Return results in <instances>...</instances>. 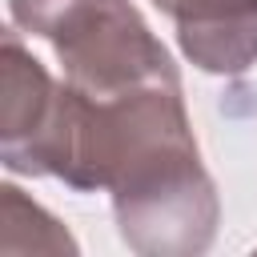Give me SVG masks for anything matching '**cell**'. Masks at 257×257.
I'll list each match as a JSON object with an SVG mask.
<instances>
[{
  "label": "cell",
  "mask_w": 257,
  "mask_h": 257,
  "mask_svg": "<svg viewBox=\"0 0 257 257\" xmlns=\"http://www.w3.org/2000/svg\"><path fill=\"white\" fill-rule=\"evenodd\" d=\"M0 221H4V237L0 249L4 253H76V241L68 237V229L48 217L36 201H28L16 185L0 189Z\"/></svg>",
  "instance_id": "cell-4"
},
{
  "label": "cell",
  "mask_w": 257,
  "mask_h": 257,
  "mask_svg": "<svg viewBox=\"0 0 257 257\" xmlns=\"http://www.w3.org/2000/svg\"><path fill=\"white\" fill-rule=\"evenodd\" d=\"M173 24L181 52L213 76L257 64V0H153Z\"/></svg>",
  "instance_id": "cell-3"
},
{
  "label": "cell",
  "mask_w": 257,
  "mask_h": 257,
  "mask_svg": "<svg viewBox=\"0 0 257 257\" xmlns=\"http://www.w3.org/2000/svg\"><path fill=\"white\" fill-rule=\"evenodd\" d=\"M8 173L56 177L80 193H108L120 241L141 257H197L213 245L221 201L181 80L116 96L56 80L36 128L0 149Z\"/></svg>",
  "instance_id": "cell-1"
},
{
  "label": "cell",
  "mask_w": 257,
  "mask_h": 257,
  "mask_svg": "<svg viewBox=\"0 0 257 257\" xmlns=\"http://www.w3.org/2000/svg\"><path fill=\"white\" fill-rule=\"evenodd\" d=\"M12 24L48 40L64 80L92 96L181 80L133 0H8Z\"/></svg>",
  "instance_id": "cell-2"
}]
</instances>
